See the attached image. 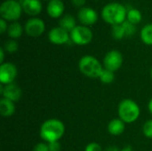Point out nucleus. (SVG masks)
Masks as SVG:
<instances>
[{"label": "nucleus", "mask_w": 152, "mask_h": 151, "mask_svg": "<svg viewBox=\"0 0 152 151\" xmlns=\"http://www.w3.org/2000/svg\"><path fill=\"white\" fill-rule=\"evenodd\" d=\"M65 133V125L63 122L56 118H50L45 120L39 131L41 139L46 142H59Z\"/></svg>", "instance_id": "nucleus-1"}, {"label": "nucleus", "mask_w": 152, "mask_h": 151, "mask_svg": "<svg viewBox=\"0 0 152 151\" xmlns=\"http://www.w3.org/2000/svg\"><path fill=\"white\" fill-rule=\"evenodd\" d=\"M127 10L119 3H110L106 4L102 10V18L111 26L122 24L126 20Z\"/></svg>", "instance_id": "nucleus-2"}, {"label": "nucleus", "mask_w": 152, "mask_h": 151, "mask_svg": "<svg viewBox=\"0 0 152 151\" xmlns=\"http://www.w3.org/2000/svg\"><path fill=\"white\" fill-rule=\"evenodd\" d=\"M118 117L126 124H133L139 118L141 109L134 100L124 99L118 104Z\"/></svg>", "instance_id": "nucleus-3"}, {"label": "nucleus", "mask_w": 152, "mask_h": 151, "mask_svg": "<svg viewBox=\"0 0 152 151\" xmlns=\"http://www.w3.org/2000/svg\"><path fill=\"white\" fill-rule=\"evenodd\" d=\"M78 69L80 72L87 77L99 78L104 68L95 57L85 55L78 61Z\"/></svg>", "instance_id": "nucleus-4"}, {"label": "nucleus", "mask_w": 152, "mask_h": 151, "mask_svg": "<svg viewBox=\"0 0 152 151\" xmlns=\"http://www.w3.org/2000/svg\"><path fill=\"white\" fill-rule=\"evenodd\" d=\"M21 4L16 0H6L0 6L1 18L6 21H16L21 16Z\"/></svg>", "instance_id": "nucleus-5"}, {"label": "nucleus", "mask_w": 152, "mask_h": 151, "mask_svg": "<svg viewBox=\"0 0 152 151\" xmlns=\"http://www.w3.org/2000/svg\"><path fill=\"white\" fill-rule=\"evenodd\" d=\"M70 40L77 45H86L93 40V31L86 26H76L69 33Z\"/></svg>", "instance_id": "nucleus-6"}, {"label": "nucleus", "mask_w": 152, "mask_h": 151, "mask_svg": "<svg viewBox=\"0 0 152 151\" xmlns=\"http://www.w3.org/2000/svg\"><path fill=\"white\" fill-rule=\"evenodd\" d=\"M123 64V55L118 50L108 52L103 58V68L110 71L118 70Z\"/></svg>", "instance_id": "nucleus-7"}, {"label": "nucleus", "mask_w": 152, "mask_h": 151, "mask_svg": "<svg viewBox=\"0 0 152 151\" xmlns=\"http://www.w3.org/2000/svg\"><path fill=\"white\" fill-rule=\"evenodd\" d=\"M18 75L16 66L12 62H4L0 65V83L4 85L12 84Z\"/></svg>", "instance_id": "nucleus-8"}, {"label": "nucleus", "mask_w": 152, "mask_h": 151, "mask_svg": "<svg viewBox=\"0 0 152 151\" xmlns=\"http://www.w3.org/2000/svg\"><path fill=\"white\" fill-rule=\"evenodd\" d=\"M25 33L31 37L40 36L45 30V24L43 20L39 18L28 19L24 26Z\"/></svg>", "instance_id": "nucleus-9"}, {"label": "nucleus", "mask_w": 152, "mask_h": 151, "mask_svg": "<svg viewBox=\"0 0 152 151\" xmlns=\"http://www.w3.org/2000/svg\"><path fill=\"white\" fill-rule=\"evenodd\" d=\"M48 39L53 44H64L70 40L69 32L63 29L61 27H55L52 28L48 33Z\"/></svg>", "instance_id": "nucleus-10"}, {"label": "nucleus", "mask_w": 152, "mask_h": 151, "mask_svg": "<svg viewBox=\"0 0 152 151\" xmlns=\"http://www.w3.org/2000/svg\"><path fill=\"white\" fill-rule=\"evenodd\" d=\"M77 19L82 25L91 26L98 20V13L93 8L82 7L77 12Z\"/></svg>", "instance_id": "nucleus-11"}, {"label": "nucleus", "mask_w": 152, "mask_h": 151, "mask_svg": "<svg viewBox=\"0 0 152 151\" xmlns=\"http://www.w3.org/2000/svg\"><path fill=\"white\" fill-rule=\"evenodd\" d=\"M0 93L3 96V98L8 99L13 102L18 101L22 94L21 89L14 83L4 85L1 84L0 85Z\"/></svg>", "instance_id": "nucleus-12"}, {"label": "nucleus", "mask_w": 152, "mask_h": 151, "mask_svg": "<svg viewBox=\"0 0 152 151\" xmlns=\"http://www.w3.org/2000/svg\"><path fill=\"white\" fill-rule=\"evenodd\" d=\"M20 4L23 12L30 16L38 15L42 11V4L40 0H22Z\"/></svg>", "instance_id": "nucleus-13"}, {"label": "nucleus", "mask_w": 152, "mask_h": 151, "mask_svg": "<svg viewBox=\"0 0 152 151\" xmlns=\"http://www.w3.org/2000/svg\"><path fill=\"white\" fill-rule=\"evenodd\" d=\"M65 10L64 4L61 0H50L46 6L47 14L53 19L60 18Z\"/></svg>", "instance_id": "nucleus-14"}, {"label": "nucleus", "mask_w": 152, "mask_h": 151, "mask_svg": "<svg viewBox=\"0 0 152 151\" xmlns=\"http://www.w3.org/2000/svg\"><path fill=\"white\" fill-rule=\"evenodd\" d=\"M126 123L122 121L119 117L111 119L107 126L108 132L113 136H118L122 134L126 129Z\"/></svg>", "instance_id": "nucleus-15"}, {"label": "nucleus", "mask_w": 152, "mask_h": 151, "mask_svg": "<svg viewBox=\"0 0 152 151\" xmlns=\"http://www.w3.org/2000/svg\"><path fill=\"white\" fill-rule=\"evenodd\" d=\"M15 112V105L14 102L2 98L0 100V114L4 117H12Z\"/></svg>", "instance_id": "nucleus-16"}, {"label": "nucleus", "mask_w": 152, "mask_h": 151, "mask_svg": "<svg viewBox=\"0 0 152 151\" xmlns=\"http://www.w3.org/2000/svg\"><path fill=\"white\" fill-rule=\"evenodd\" d=\"M59 25H60L61 28H62L63 29L67 30L69 33L77 26L76 25V20H75V18L73 16L69 15V14H66V15L62 16L61 19L60 20Z\"/></svg>", "instance_id": "nucleus-17"}, {"label": "nucleus", "mask_w": 152, "mask_h": 151, "mask_svg": "<svg viewBox=\"0 0 152 151\" xmlns=\"http://www.w3.org/2000/svg\"><path fill=\"white\" fill-rule=\"evenodd\" d=\"M22 32H23L22 26H21L20 23H19L17 21H14V22L11 23L8 26L7 33H8V36L12 39H14L15 40V39L20 37L21 35H22Z\"/></svg>", "instance_id": "nucleus-18"}, {"label": "nucleus", "mask_w": 152, "mask_h": 151, "mask_svg": "<svg viewBox=\"0 0 152 151\" xmlns=\"http://www.w3.org/2000/svg\"><path fill=\"white\" fill-rule=\"evenodd\" d=\"M142 41L147 44V45H152V23L145 25L140 34Z\"/></svg>", "instance_id": "nucleus-19"}, {"label": "nucleus", "mask_w": 152, "mask_h": 151, "mask_svg": "<svg viewBox=\"0 0 152 151\" xmlns=\"http://www.w3.org/2000/svg\"><path fill=\"white\" fill-rule=\"evenodd\" d=\"M142 18V12L135 8H131L127 11V16H126V20H128L129 22L136 25L138 23L141 22Z\"/></svg>", "instance_id": "nucleus-20"}, {"label": "nucleus", "mask_w": 152, "mask_h": 151, "mask_svg": "<svg viewBox=\"0 0 152 151\" xmlns=\"http://www.w3.org/2000/svg\"><path fill=\"white\" fill-rule=\"evenodd\" d=\"M111 36L116 40H121L126 36V32L122 24L114 25L111 28Z\"/></svg>", "instance_id": "nucleus-21"}, {"label": "nucleus", "mask_w": 152, "mask_h": 151, "mask_svg": "<svg viewBox=\"0 0 152 151\" xmlns=\"http://www.w3.org/2000/svg\"><path fill=\"white\" fill-rule=\"evenodd\" d=\"M99 78L103 84H111L115 79V74H114L113 71L103 69V70H102V72Z\"/></svg>", "instance_id": "nucleus-22"}, {"label": "nucleus", "mask_w": 152, "mask_h": 151, "mask_svg": "<svg viewBox=\"0 0 152 151\" xmlns=\"http://www.w3.org/2000/svg\"><path fill=\"white\" fill-rule=\"evenodd\" d=\"M18 48H19V45H18V43L14 40V39H11V40H8L4 43V49L5 52L9 53H14L18 51Z\"/></svg>", "instance_id": "nucleus-23"}, {"label": "nucleus", "mask_w": 152, "mask_h": 151, "mask_svg": "<svg viewBox=\"0 0 152 151\" xmlns=\"http://www.w3.org/2000/svg\"><path fill=\"white\" fill-rule=\"evenodd\" d=\"M125 32H126V36H132L133 35H134V33L136 32V27L134 24L129 22L128 20H125L122 23Z\"/></svg>", "instance_id": "nucleus-24"}, {"label": "nucleus", "mask_w": 152, "mask_h": 151, "mask_svg": "<svg viewBox=\"0 0 152 151\" xmlns=\"http://www.w3.org/2000/svg\"><path fill=\"white\" fill-rule=\"evenodd\" d=\"M142 133L147 138L152 139V119L147 120L144 123L142 126Z\"/></svg>", "instance_id": "nucleus-25"}, {"label": "nucleus", "mask_w": 152, "mask_h": 151, "mask_svg": "<svg viewBox=\"0 0 152 151\" xmlns=\"http://www.w3.org/2000/svg\"><path fill=\"white\" fill-rule=\"evenodd\" d=\"M85 151H104L102 150V147L100 146V144H98L97 142H91L89 144L86 145Z\"/></svg>", "instance_id": "nucleus-26"}, {"label": "nucleus", "mask_w": 152, "mask_h": 151, "mask_svg": "<svg viewBox=\"0 0 152 151\" xmlns=\"http://www.w3.org/2000/svg\"><path fill=\"white\" fill-rule=\"evenodd\" d=\"M32 151H49L48 143L46 142H38L35 147L33 148Z\"/></svg>", "instance_id": "nucleus-27"}, {"label": "nucleus", "mask_w": 152, "mask_h": 151, "mask_svg": "<svg viewBox=\"0 0 152 151\" xmlns=\"http://www.w3.org/2000/svg\"><path fill=\"white\" fill-rule=\"evenodd\" d=\"M48 148H49V151H61V146L59 142H53L48 143Z\"/></svg>", "instance_id": "nucleus-28"}, {"label": "nucleus", "mask_w": 152, "mask_h": 151, "mask_svg": "<svg viewBox=\"0 0 152 151\" xmlns=\"http://www.w3.org/2000/svg\"><path fill=\"white\" fill-rule=\"evenodd\" d=\"M7 29H8V28H7L6 20L1 18V20H0V33L4 34Z\"/></svg>", "instance_id": "nucleus-29"}, {"label": "nucleus", "mask_w": 152, "mask_h": 151, "mask_svg": "<svg viewBox=\"0 0 152 151\" xmlns=\"http://www.w3.org/2000/svg\"><path fill=\"white\" fill-rule=\"evenodd\" d=\"M71 2L76 7H83L86 0H71Z\"/></svg>", "instance_id": "nucleus-30"}, {"label": "nucleus", "mask_w": 152, "mask_h": 151, "mask_svg": "<svg viewBox=\"0 0 152 151\" xmlns=\"http://www.w3.org/2000/svg\"><path fill=\"white\" fill-rule=\"evenodd\" d=\"M4 47L0 48V63L3 64L4 63Z\"/></svg>", "instance_id": "nucleus-31"}, {"label": "nucleus", "mask_w": 152, "mask_h": 151, "mask_svg": "<svg viewBox=\"0 0 152 151\" xmlns=\"http://www.w3.org/2000/svg\"><path fill=\"white\" fill-rule=\"evenodd\" d=\"M104 151H121V150H119L117 146H109L104 150Z\"/></svg>", "instance_id": "nucleus-32"}, {"label": "nucleus", "mask_w": 152, "mask_h": 151, "mask_svg": "<svg viewBox=\"0 0 152 151\" xmlns=\"http://www.w3.org/2000/svg\"><path fill=\"white\" fill-rule=\"evenodd\" d=\"M148 109H149L150 113L152 115V98L150 100V101H149V104H148Z\"/></svg>", "instance_id": "nucleus-33"}, {"label": "nucleus", "mask_w": 152, "mask_h": 151, "mask_svg": "<svg viewBox=\"0 0 152 151\" xmlns=\"http://www.w3.org/2000/svg\"><path fill=\"white\" fill-rule=\"evenodd\" d=\"M121 151H134V150H133L131 147H126V148L122 149Z\"/></svg>", "instance_id": "nucleus-34"}, {"label": "nucleus", "mask_w": 152, "mask_h": 151, "mask_svg": "<svg viewBox=\"0 0 152 151\" xmlns=\"http://www.w3.org/2000/svg\"><path fill=\"white\" fill-rule=\"evenodd\" d=\"M151 78H152V68H151Z\"/></svg>", "instance_id": "nucleus-35"}, {"label": "nucleus", "mask_w": 152, "mask_h": 151, "mask_svg": "<svg viewBox=\"0 0 152 151\" xmlns=\"http://www.w3.org/2000/svg\"><path fill=\"white\" fill-rule=\"evenodd\" d=\"M43 1H47V0H43Z\"/></svg>", "instance_id": "nucleus-36"}]
</instances>
